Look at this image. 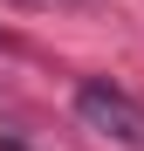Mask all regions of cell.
<instances>
[{
	"mask_svg": "<svg viewBox=\"0 0 144 151\" xmlns=\"http://www.w3.org/2000/svg\"><path fill=\"white\" fill-rule=\"evenodd\" d=\"M76 117L89 124V131H103L110 144L144 151V103L130 89H117L110 76H82V83H76Z\"/></svg>",
	"mask_w": 144,
	"mask_h": 151,
	"instance_id": "6da1fadb",
	"label": "cell"
}]
</instances>
